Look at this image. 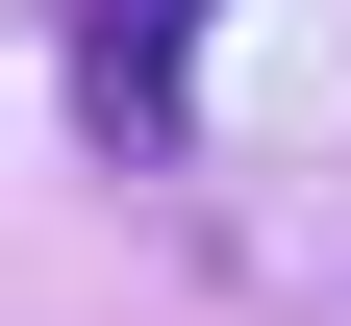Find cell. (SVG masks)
<instances>
[{"label":"cell","mask_w":351,"mask_h":326,"mask_svg":"<svg viewBox=\"0 0 351 326\" xmlns=\"http://www.w3.org/2000/svg\"><path fill=\"white\" fill-rule=\"evenodd\" d=\"M201 25H226V0H75V126H101L125 176L201 126V101H176V75H201Z\"/></svg>","instance_id":"obj_1"}]
</instances>
